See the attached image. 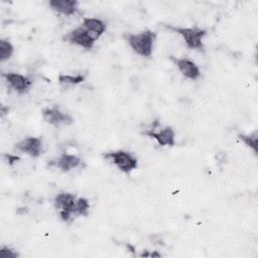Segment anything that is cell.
<instances>
[{
	"label": "cell",
	"mask_w": 258,
	"mask_h": 258,
	"mask_svg": "<svg viewBox=\"0 0 258 258\" xmlns=\"http://www.w3.org/2000/svg\"><path fill=\"white\" fill-rule=\"evenodd\" d=\"M124 39L128 42L132 50L144 57H150L153 51V44L156 38V33L150 29H144L139 33H127Z\"/></svg>",
	"instance_id": "cell-1"
},
{
	"label": "cell",
	"mask_w": 258,
	"mask_h": 258,
	"mask_svg": "<svg viewBox=\"0 0 258 258\" xmlns=\"http://www.w3.org/2000/svg\"><path fill=\"white\" fill-rule=\"evenodd\" d=\"M164 26L168 30L179 34L189 49L204 51L203 39L207 35V30L199 27H174L168 24H164Z\"/></svg>",
	"instance_id": "cell-2"
},
{
	"label": "cell",
	"mask_w": 258,
	"mask_h": 258,
	"mask_svg": "<svg viewBox=\"0 0 258 258\" xmlns=\"http://www.w3.org/2000/svg\"><path fill=\"white\" fill-rule=\"evenodd\" d=\"M103 156L105 159H110L112 163L118 167V169L125 173L131 172L138 166L137 158L129 151L116 150L104 153Z\"/></svg>",
	"instance_id": "cell-3"
},
{
	"label": "cell",
	"mask_w": 258,
	"mask_h": 258,
	"mask_svg": "<svg viewBox=\"0 0 258 258\" xmlns=\"http://www.w3.org/2000/svg\"><path fill=\"white\" fill-rule=\"evenodd\" d=\"M77 196L71 192H60L53 199V206L59 210V217L64 222H70L75 217Z\"/></svg>",
	"instance_id": "cell-4"
},
{
	"label": "cell",
	"mask_w": 258,
	"mask_h": 258,
	"mask_svg": "<svg viewBox=\"0 0 258 258\" xmlns=\"http://www.w3.org/2000/svg\"><path fill=\"white\" fill-rule=\"evenodd\" d=\"M63 41H68L72 44H76L79 46H82L85 49H91L94 46V43L96 39L82 26L77 27L67 33L62 37Z\"/></svg>",
	"instance_id": "cell-5"
},
{
	"label": "cell",
	"mask_w": 258,
	"mask_h": 258,
	"mask_svg": "<svg viewBox=\"0 0 258 258\" xmlns=\"http://www.w3.org/2000/svg\"><path fill=\"white\" fill-rule=\"evenodd\" d=\"M42 119L44 122L58 127L59 125H71L74 121L69 113L60 111L57 107H46L41 111Z\"/></svg>",
	"instance_id": "cell-6"
},
{
	"label": "cell",
	"mask_w": 258,
	"mask_h": 258,
	"mask_svg": "<svg viewBox=\"0 0 258 258\" xmlns=\"http://www.w3.org/2000/svg\"><path fill=\"white\" fill-rule=\"evenodd\" d=\"M42 139L40 137L29 136L26 137L19 142H17L14 148L20 152H23L33 158L38 157L42 152Z\"/></svg>",
	"instance_id": "cell-7"
},
{
	"label": "cell",
	"mask_w": 258,
	"mask_h": 258,
	"mask_svg": "<svg viewBox=\"0 0 258 258\" xmlns=\"http://www.w3.org/2000/svg\"><path fill=\"white\" fill-rule=\"evenodd\" d=\"M169 58L184 78L195 81L201 77V70L192 60L184 57H175L173 55L169 56Z\"/></svg>",
	"instance_id": "cell-8"
},
{
	"label": "cell",
	"mask_w": 258,
	"mask_h": 258,
	"mask_svg": "<svg viewBox=\"0 0 258 258\" xmlns=\"http://www.w3.org/2000/svg\"><path fill=\"white\" fill-rule=\"evenodd\" d=\"M2 77L5 79L7 86L18 94L26 93L32 84L31 79L18 73H4Z\"/></svg>",
	"instance_id": "cell-9"
},
{
	"label": "cell",
	"mask_w": 258,
	"mask_h": 258,
	"mask_svg": "<svg viewBox=\"0 0 258 258\" xmlns=\"http://www.w3.org/2000/svg\"><path fill=\"white\" fill-rule=\"evenodd\" d=\"M144 135L155 139L160 146H173L175 144V133L170 126L160 128L158 131L151 129L144 132Z\"/></svg>",
	"instance_id": "cell-10"
},
{
	"label": "cell",
	"mask_w": 258,
	"mask_h": 258,
	"mask_svg": "<svg viewBox=\"0 0 258 258\" xmlns=\"http://www.w3.org/2000/svg\"><path fill=\"white\" fill-rule=\"evenodd\" d=\"M82 163V160L79 156L75 154H69V153H61L58 157L54 158L53 160H50L48 162L49 165L54 166L61 171H70L74 168H77Z\"/></svg>",
	"instance_id": "cell-11"
},
{
	"label": "cell",
	"mask_w": 258,
	"mask_h": 258,
	"mask_svg": "<svg viewBox=\"0 0 258 258\" xmlns=\"http://www.w3.org/2000/svg\"><path fill=\"white\" fill-rule=\"evenodd\" d=\"M48 5L54 12L66 16H71L77 12L79 2L76 0H50Z\"/></svg>",
	"instance_id": "cell-12"
},
{
	"label": "cell",
	"mask_w": 258,
	"mask_h": 258,
	"mask_svg": "<svg viewBox=\"0 0 258 258\" xmlns=\"http://www.w3.org/2000/svg\"><path fill=\"white\" fill-rule=\"evenodd\" d=\"M81 26L86 29L96 40L106 31L107 28L104 21L94 17H85Z\"/></svg>",
	"instance_id": "cell-13"
},
{
	"label": "cell",
	"mask_w": 258,
	"mask_h": 258,
	"mask_svg": "<svg viewBox=\"0 0 258 258\" xmlns=\"http://www.w3.org/2000/svg\"><path fill=\"white\" fill-rule=\"evenodd\" d=\"M85 75H59L58 76V83L66 87V86H75L78 84H81L82 82L85 81Z\"/></svg>",
	"instance_id": "cell-14"
},
{
	"label": "cell",
	"mask_w": 258,
	"mask_h": 258,
	"mask_svg": "<svg viewBox=\"0 0 258 258\" xmlns=\"http://www.w3.org/2000/svg\"><path fill=\"white\" fill-rule=\"evenodd\" d=\"M14 47L8 39L0 40V60L5 61L11 57L13 54Z\"/></svg>",
	"instance_id": "cell-15"
},
{
	"label": "cell",
	"mask_w": 258,
	"mask_h": 258,
	"mask_svg": "<svg viewBox=\"0 0 258 258\" xmlns=\"http://www.w3.org/2000/svg\"><path fill=\"white\" fill-rule=\"evenodd\" d=\"M89 210H90L89 201L85 198H78L76 202V207H75V217H78V216L87 217L89 215Z\"/></svg>",
	"instance_id": "cell-16"
},
{
	"label": "cell",
	"mask_w": 258,
	"mask_h": 258,
	"mask_svg": "<svg viewBox=\"0 0 258 258\" xmlns=\"http://www.w3.org/2000/svg\"><path fill=\"white\" fill-rule=\"evenodd\" d=\"M239 139L242 140L248 147H250L251 149H253V151L255 153H257L258 147H257V139H258V132L254 131L251 134L245 135V134H239L238 135Z\"/></svg>",
	"instance_id": "cell-17"
},
{
	"label": "cell",
	"mask_w": 258,
	"mask_h": 258,
	"mask_svg": "<svg viewBox=\"0 0 258 258\" xmlns=\"http://www.w3.org/2000/svg\"><path fill=\"white\" fill-rule=\"evenodd\" d=\"M0 257L1 258H17L19 257V254L16 252V250L8 246H2L0 248Z\"/></svg>",
	"instance_id": "cell-18"
},
{
	"label": "cell",
	"mask_w": 258,
	"mask_h": 258,
	"mask_svg": "<svg viewBox=\"0 0 258 258\" xmlns=\"http://www.w3.org/2000/svg\"><path fill=\"white\" fill-rule=\"evenodd\" d=\"M28 211H29L28 208L22 207V208H19L18 210H16V214L20 215V216H24V215H26L28 213Z\"/></svg>",
	"instance_id": "cell-19"
},
{
	"label": "cell",
	"mask_w": 258,
	"mask_h": 258,
	"mask_svg": "<svg viewBox=\"0 0 258 258\" xmlns=\"http://www.w3.org/2000/svg\"><path fill=\"white\" fill-rule=\"evenodd\" d=\"M6 157L8 158V161H9V164H12L13 162H15L16 160H18L19 159V157L18 156H14V155H10V154H8V155H6Z\"/></svg>",
	"instance_id": "cell-20"
},
{
	"label": "cell",
	"mask_w": 258,
	"mask_h": 258,
	"mask_svg": "<svg viewBox=\"0 0 258 258\" xmlns=\"http://www.w3.org/2000/svg\"><path fill=\"white\" fill-rule=\"evenodd\" d=\"M162 255L160 254V253H158V252H156V251H153V252H150V256L149 257H157V258H159V257H161Z\"/></svg>",
	"instance_id": "cell-21"
}]
</instances>
